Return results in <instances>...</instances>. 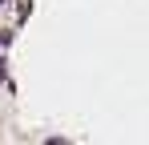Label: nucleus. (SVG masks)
I'll list each match as a JSON object with an SVG mask.
<instances>
[{
    "mask_svg": "<svg viewBox=\"0 0 149 145\" xmlns=\"http://www.w3.org/2000/svg\"><path fill=\"white\" fill-rule=\"evenodd\" d=\"M0 4H4V0H0Z\"/></svg>",
    "mask_w": 149,
    "mask_h": 145,
    "instance_id": "f257e3e1",
    "label": "nucleus"
}]
</instances>
